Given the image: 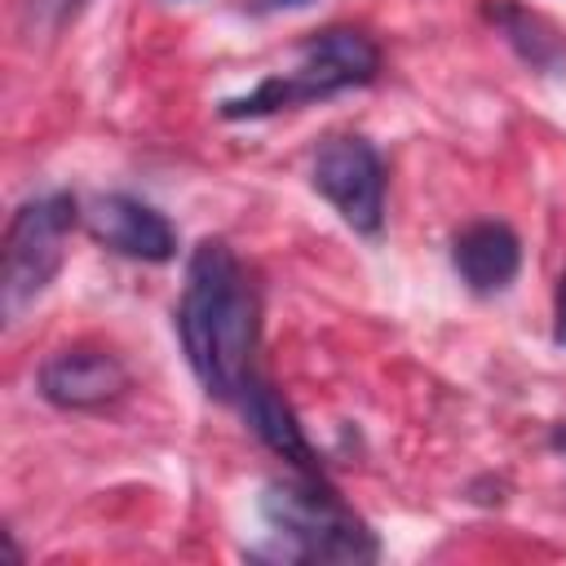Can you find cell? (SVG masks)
<instances>
[{
	"label": "cell",
	"instance_id": "obj_1",
	"mask_svg": "<svg viewBox=\"0 0 566 566\" xmlns=\"http://www.w3.org/2000/svg\"><path fill=\"white\" fill-rule=\"evenodd\" d=\"M181 349L212 398H239L252 376L256 345V296L234 261V252L217 239H203L186 265V292L177 305Z\"/></svg>",
	"mask_w": 566,
	"mask_h": 566
},
{
	"label": "cell",
	"instance_id": "obj_2",
	"mask_svg": "<svg viewBox=\"0 0 566 566\" xmlns=\"http://www.w3.org/2000/svg\"><path fill=\"white\" fill-rule=\"evenodd\" d=\"M261 517L287 539V557L301 562H371L376 535L354 517L318 473L270 482L261 491Z\"/></svg>",
	"mask_w": 566,
	"mask_h": 566
},
{
	"label": "cell",
	"instance_id": "obj_3",
	"mask_svg": "<svg viewBox=\"0 0 566 566\" xmlns=\"http://www.w3.org/2000/svg\"><path fill=\"white\" fill-rule=\"evenodd\" d=\"M376 66H380V53L363 31L332 27V31H318L301 44L296 66L287 75H270L248 97L221 102V115L226 119H256V115H274V111H287V106H301L314 97H332L340 88L367 84L376 75Z\"/></svg>",
	"mask_w": 566,
	"mask_h": 566
},
{
	"label": "cell",
	"instance_id": "obj_4",
	"mask_svg": "<svg viewBox=\"0 0 566 566\" xmlns=\"http://www.w3.org/2000/svg\"><path fill=\"white\" fill-rule=\"evenodd\" d=\"M75 199L53 190L27 199L4 230V265H0V310L4 323H18L27 305L53 283L66 256V234L75 230Z\"/></svg>",
	"mask_w": 566,
	"mask_h": 566
},
{
	"label": "cell",
	"instance_id": "obj_5",
	"mask_svg": "<svg viewBox=\"0 0 566 566\" xmlns=\"http://www.w3.org/2000/svg\"><path fill=\"white\" fill-rule=\"evenodd\" d=\"M310 181L358 234H376L380 230V217H385V168H380V155H376V146L367 137H354V133L327 137L318 146V155H314Z\"/></svg>",
	"mask_w": 566,
	"mask_h": 566
},
{
	"label": "cell",
	"instance_id": "obj_6",
	"mask_svg": "<svg viewBox=\"0 0 566 566\" xmlns=\"http://www.w3.org/2000/svg\"><path fill=\"white\" fill-rule=\"evenodd\" d=\"M40 394L53 407L66 411H88V407H106L128 389V371L111 349H93V345H71V349H53L40 363L35 376Z\"/></svg>",
	"mask_w": 566,
	"mask_h": 566
},
{
	"label": "cell",
	"instance_id": "obj_7",
	"mask_svg": "<svg viewBox=\"0 0 566 566\" xmlns=\"http://www.w3.org/2000/svg\"><path fill=\"white\" fill-rule=\"evenodd\" d=\"M84 226L102 248L133 261H168L177 252V230L168 217L133 195H97L84 212Z\"/></svg>",
	"mask_w": 566,
	"mask_h": 566
},
{
	"label": "cell",
	"instance_id": "obj_8",
	"mask_svg": "<svg viewBox=\"0 0 566 566\" xmlns=\"http://www.w3.org/2000/svg\"><path fill=\"white\" fill-rule=\"evenodd\" d=\"M451 265H455V274L464 279L469 292L491 296V292H504L517 279L522 243L504 221H473L469 230L455 234Z\"/></svg>",
	"mask_w": 566,
	"mask_h": 566
},
{
	"label": "cell",
	"instance_id": "obj_9",
	"mask_svg": "<svg viewBox=\"0 0 566 566\" xmlns=\"http://www.w3.org/2000/svg\"><path fill=\"white\" fill-rule=\"evenodd\" d=\"M239 402H243V416H248L252 433H256L274 455H283L296 473H318V455H314V447L305 442V433H301L292 407L274 394V385H265L261 376H248Z\"/></svg>",
	"mask_w": 566,
	"mask_h": 566
},
{
	"label": "cell",
	"instance_id": "obj_10",
	"mask_svg": "<svg viewBox=\"0 0 566 566\" xmlns=\"http://www.w3.org/2000/svg\"><path fill=\"white\" fill-rule=\"evenodd\" d=\"M491 22H495V27L504 31V40H509L531 66H539V71H553V66L566 57L562 31H557L548 18H539V13L522 9V4H509V0L491 4Z\"/></svg>",
	"mask_w": 566,
	"mask_h": 566
},
{
	"label": "cell",
	"instance_id": "obj_11",
	"mask_svg": "<svg viewBox=\"0 0 566 566\" xmlns=\"http://www.w3.org/2000/svg\"><path fill=\"white\" fill-rule=\"evenodd\" d=\"M80 4H84V0H31V9H40V13H44V18H53V22H57V18H66V13H71V9H80Z\"/></svg>",
	"mask_w": 566,
	"mask_h": 566
},
{
	"label": "cell",
	"instance_id": "obj_12",
	"mask_svg": "<svg viewBox=\"0 0 566 566\" xmlns=\"http://www.w3.org/2000/svg\"><path fill=\"white\" fill-rule=\"evenodd\" d=\"M557 345H566V274L557 283Z\"/></svg>",
	"mask_w": 566,
	"mask_h": 566
},
{
	"label": "cell",
	"instance_id": "obj_13",
	"mask_svg": "<svg viewBox=\"0 0 566 566\" xmlns=\"http://www.w3.org/2000/svg\"><path fill=\"white\" fill-rule=\"evenodd\" d=\"M265 9H301V4H310V0H261Z\"/></svg>",
	"mask_w": 566,
	"mask_h": 566
},
{
	"label": "cell",
	"instance_id": "obj_14",
	"mask_svg": "<svg viewBox=\"0 0 566 566\" xmlns=\"http://www.w3.org/2000/svg\"><path fill=\"white\" fill-rule=\"evenodd\" d=\"M553 447H566V429H557V433H553Z\"/></svg>",
	"mask_w": 566,
	"mask_h": 566
}]
</instances>
